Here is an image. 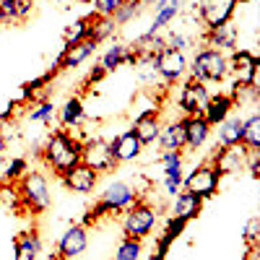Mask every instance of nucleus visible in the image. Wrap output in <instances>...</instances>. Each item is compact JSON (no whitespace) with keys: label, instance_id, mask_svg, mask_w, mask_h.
<instances>
[{"label":"nucleus","instance_id":"27","mask_svg":"<svg viewBox=\"0 0 260 260\" xmlns=\"http://www.w3.org/2000/svg\"><path fill=\"white\" fill-rule=\"evenodd\" d=\"M117 26L112 16H96V13H89V34H86V39H91L94 45H104V42H110L115 37Z\"/></svg>","mask_w":260,"mask_h":260},{"label":"nucleus","instance_id":"14","mask_svg":"<svg viewBox=\"0 0 260 260\" xmlns=\"http://www.w3.org/2000/svg\"><path fill=\"white\" fill-rule=\"evenodd\" d=\"M86 247H89V229L83 224H71L57 240V255L62 260H71V257L81 255Z\"/></svg>","mask_w":260,"mask_h":260},{"label":"nucleus","instance_id":"15","mask_svg":"<svg viewBox=\"0 0 260 260\" xmlns=\"http://www.w3.org/2000/svg\"><path fill=\"white\" fill-rule=\"evenodd\" d=\"M60 180H62V185L68 187L71 192L89 195V192H94V187H96V182H99V175H96L91 167L76 164V167H71L68 172H65V175H60Z\"/></svg>","mask_w":260,"mask_h":260},{"label":"nucleus","instance_id":"12","mask_svg":"<svg viewBox=\"0 0 260 260\" xmlns=\"http://www.w3.org/2000/svg\"><path fill=\"white\" fill-rule=\"evenodd\" d=\"M195 11H198V21L203 24V29H213V26H221L226 21H232L237 3L234 0H198Z\"/></svg>","mask_w":260,"mask_h":260},{"label":"nucleus","instance_id":"29","mask_svg":"<svg viewBox=\"0 0 260 260\" xmlns=\"http://www.w3.org/2000/svg\"><path fill=\"white\" fill-rule=\"evenodd\" d=\"M216 136H219V146H240L242 143V117L229 115L224 122L216 125Z\"/></svg>","mask_w":260,"mask_h":260},{"label":"nucleus","instance_id":"10","mask_svg":"<svg viewBox=\"0 0 260 260\" xmlns=\"http://www.w3.org/2000/svg\"><path fill=\"white\" fill-rule=\"evenodd\" d=\"M219 172L213 169V164L211 161H203V164H198L187 177H182V190H187V192H195L198 198H211V195L219 190Z\"/></svg>","mask_w":260,"mask_h":260},{"label":"nucleus","instance_id":"19","mask_svg":"<svg viewBox=\"0 0 260 260\" xmlns=\"http://www.w3.org/2000/svg\"><path fill=\"white\" fill-rule=\"evenodd\" d=\"M110 151H112V156L117 164H125V161H133L141 156V151H143V143L138 141V136L133 133V130H122L120 136H115L110 141Z\"/></svg>","mask_w":260,"mask_h":260},{"label":"nucleus","instance_id":"30","mask_svg":"<svg viewBox=\"0 0 260 260\" xmlns=\"http://www.w3.org/2000/svg\"><path fill=\"white\" fill-rule=\"evenodd\" d=\"M185 226H187V221H180V219H172V216H169V221H167L164 232L159 234V240H156V250H154V252H159L161 257H167L172 242H175L177 237L185 232Z\"/></svg>","mask_w":260,"mask_h":260},{"label":"nucleus","instance_id":"11","mask_svg":"<svg viewBox=\"0 0 260 260\" xmlns=\"http://www.w3.org/2000/svg\"><path fill=\"white\" fill-rule=\"evenodd\" d=\"M211 91L206 89V83L195 81V78H185L182 86H180V94H177V107L182 110L185 117H192V115H203L206 110V102H208Z\"/></svg>","mask_w":260,"mask_h":260},{"label":"nucleus","instance_id":"44","mask_svg":"<svg viewBox=\"0 0 260 260\" xmlns=\"http://www.w3.org/2000/svg\"><path fill=\"white\" fill-rule=\"evenodd\" d=\"M156 3H159V0H141V6H143V8H148V6H151V8H154Z\"/></svg>","mask_w":260,"mask_h":260},{"label":"nucleus","instance_id":"18","mask_svg":"<svg viewBox=\"0 0 260 260\" xmlns=\"http://www.w3.org/2000/svg\"><path fill=\"white\" fill-rule=\"evenodd\" d=\"M94 52H96V45L91 39H81V42H76V45L62 47V55L55 62V71H73V68H78V65H83Z\"/></svg>","mask_w":260,"mask_h":260},{"label":"nucleus","instance_id":"17","mask_svg":"<svg viewBox=\"0 0 260 260\" xmlns=\"http://www.w3.org/2000/svg\"><path fill=\"white\" fill-rule=\"evenodd\" d=\"M133 133L138 136V141L146 146H154L159 138V130H161V112L159 110H141V115L133 120Z\"/></svg>","mask_w":260,"mask_h":260},{"label":"nucleus","instance_id":"45","mask_svg":"<svg viewBox=\"0 0 260 260\" xmlns=\"http://www.w3.org/2000/svg\"><path fill=\"white\" fill-rule=\"evenodd\" d=\"M146 260H164V257H161V255H159V252H154V255H148V257H146Z\"/></svg>","mask_w":260,"mask_h":260},{"label":"nucleus","instance_id":"20","mask_svg":"<svg viewBox=\"0 0 260 260\" xmlns=\"http://www.w3.org/2000/svg\"><path fill=\"white\" fill-rule=\"evenodd\" d=\"M133 62H136V50L130 47V45H125V42H115V45H110V47L102 52L99 68L107 76V73L117 71L120 65H133Z\"/></svg>","mask_w":260,"mask_h":260},{"label":"nucleus","instance_id":"33","mask_svg":"<svg viewBox=\"0 0 260 260\" xmlns=\"http://www.w3.org/2000/svg\"><path fill=\"white\" fill-rule=\"evenodd\" d=\"M29 120L31 122H39V125H52L57 120V107L55 102L50 99H39L31 104V110H29Z\"/></svg>","mask_w":260,"mask_h":260},{"label":"nucleus","instance_id":"6","mask_svg":"<svg viewBox=\"0 0 260 260\" xmlns=\"http://www.w3.org/2000/svg\"><path fill=\"white\" fill-rule=\"evenodd\" d=\"M187 62H190L187 52L167 47L154 57V68H156V73L164 83H180V81L187 78Z\"/></svg>","mask_w":260,"mask_h":260},{"label":"nucleus","instance_id":"39","mask_svg":"<svg viewBox=\"0 0 260 260\" xmlns=\"http://www.w3.org/2000/svg\"><path fill=\"white\" fill-rule=\"evenodd\" d=\"M125 0H91V13L96 16H112Z\"/></svg>","mask_w":260,"mask_h":260},{"label":"nucleus","instance_id":"31","mask_svg":"<svg viewBox=\"0 0 260 260\" xmlns=\"http://www.w3.org/2000/svg\"><path fill=\"white\" fill-rule=\"evenodd\" d=\"M159 161L164 167V177L182 180V172H185V156H182V151H161Z\"/></svg>","mask_w":260,"mask_h":260},{"label":"nucleus","instance_id":"46","mask_svg":"<svg viewBox=\"0 0 260 260\" xmlns=\"http://www.w3.org/2000/svg\"><path fill=\"white\" fill-rule=\"evenodd\" d=\"M234 3H237V6H240V3H250V0H234Z\"/></svg>","mask_w":260,"mask_h":260},{"label":"nucleus","instance_id":"26","mask_svg":"<svg viewBox=\"0 0 260 260\" xmlns=\"http://www.w3.org/2000/svg\"><path fill=\"white\" fill-rule=\"evenodd\" d=\"M156 143H159L164 151H182V148H185L182 117H180V120H172V122H161V130H159Z\"/></svg>","mask_w":260,"mask_h":260},{"label":"nucleus","instance_id":"22","mask_svg":"<svg viewBox=\"0 0 260 260\" xmlns=\"http://www.w3.org/2000/svg\"><path fill=\"white\" fill-rule=\"evenodd\" d=\"M182 127H185V148H190V151L203 148L213 133V127L203 120V115L182 117Z\"/></svg>","mask_w":260,"mask_h":260},{"label":"nucleus","instance_id":"1","mask_svg":"<svg viewBox=\"0 0 260 260\" xmlns=\"http://www.w3.org/2000/svg\"><path fill=\"white\" fill-rule=\"evenodd\" d=\"M81 138L68 133V130H55L47 136L45 146L39 148V159L45 161L47 169H52V175H65L71 167L81 164Z\"/></svg>","mask_w":260,"mask_h":260},{"label":"nucleus","instance_id":"28","mask_svg":"<svg viewBox=\"0 0 260 260\" xmlns=\"http://www.w3.org/2000/svg\"><path fill=\"white\" fill-rule=\"evenodd\" d=\"M42 255V237L37 232H24L13 242V260H37Z\"/></svg>","mask_w":260,"mask_h":260},{"label":"nucleus","instance_id":"3","mask_svg":"<svg viewBox=\"0 0 260 260\" xmlns=\"http://www.w3.org/2000/svg\"><path fill=\"white\" fill-rule=\"evenodd\" d=\"M187 76L201 83H221L229 76V57L219 50L203 47L187 62Z\"/></svg>","mask_w":260,"mask_h":260},{"label":"nucleus","instance_id":"4","mask_svg":"<svg viewBox=\"0 0 260 260\" xmlns=\"http://www.w3.org/2000/svg\"><path fill=\"white\" fill-rule=\"evenodd\" d=\"M21 208H26L31 213H45L50 208V182L47 177L37 169H29L24 177L16 182Z\"/></svg>","mask_w":260,"mask_h":260},{"label":"nucleus","instance_id":"43","mask_svg":"<svg viewBox=\"0 0 260 260\" xmlns=\"http://www.w3.org/2000/svg\"><path fill=\"white\" fill-rule=\"evenodd\" d=\"M6 146H8V143H6V136H3V133H0V156H3V154H6Z\"/></svg>","mask_w":260,"mask_h":260},{"label":"nucleus","instance_id":"38","mask_svg":"<svg viewBox=\"0 0 260 260\" xmlns=\"http://www.w3.org/2000/svg\"><path fill=\"white\" fill-rule=\"evenodd\" d=\"M167 47H172V50H180V52H187L190 47H192V37H187V34H182L180 29L175 31V29H172L167 37Z\"/></svg>","mask_w":260,"mask_h":260},{"label":"nucleus","instance_id":"9","mask_svg":"<svg viewBox=\"0 0 260 260\" xmlns=\"http://www.w3.org/2000/svg\"><path fill=\"white\" fill-rule=\"evenodd\" d=\"M226 57H229V76L234 78V83H240V86H257V68H260L257 55H252L245 47H237Z\"/></svg>","mask_w":260,"mask_h":260},{"label":"nucleus","instance_id":"37","mask_svg":"<svg viewBox=\"0 0 260 260\" xmlns=\"http://www.w3.org/2000/svg\"><path fill=\"white\" fill-rule=\"evenodd\" d=\"M26 172H29L26 159H11L8 167H6V172H3V180H6V182H18L21 177L26 175Z\"/></svg>","mask_w":260,"mask_h":260},{"label":"nucleus","instance_id":"25","mask_svg":"<svg viewBox=\"0 0 260 260\" xmlns=\"http://www.w3.org/2000/svg\"><path fill=\"white\" fill-rule=\"evenodd\" d=\"M34 11V0H0V24H21Z\"/></svg>","mask_w":260,"mask_h":260},{"label":"nucleus","instance_id":"32","mask_svg":"<svg viewBox=\"0 0 260 260\" xmlns=\"http://www.w3.org/2000/svg\"><path fill=\"white\" fill-rule=\"evenodd\" d=\"M242 146L247 151L260 148V115L252 112L250 117H242Z\"/></svg>","mask_w":260,"mask_h":260},{"label":"nucleus","instance_id":"16","mask_svg":"<svg viewBox=\"0 0 260 260\" xmlns=\"http://www.w3.org/2000/svg\"><path fill=\"white\" fill-rule=\"evenodd\" d=\"M237 39H240V31H237V26L232 24V21L203 31V45L211 47V50H219L224 55H229L232 50H237Z\"/></svg>","mask_w":260,"mask_h":260},{"label":"nucleus","instance_id":"35","mask_svg":"<svg viewBox=\"0 0 260 260\" xmlns=\"http://www.w3.org/2000/svg\"><path fill=\"white\" fill-rule=\"evenodd\" d=\"M141 13H143L141 0H125V3L112 13V21H115V26H125V24H130V21H136Z\"/></svg>","mask_w":260,"mask_h":260},{"label":"nucleus","instance_id":"2","mask_svg":"<svg viewBox=\"0 0 260 260\" xmlns=\"http://www.w3.org/2000/svg\"><path fill=\"white\" fill-rule=\"evenodd\" d=\"M136 201H138V192H136L133 185H127L122 180L110 182L99 192V201L94 203V208H89V213L83 216V226H89L91 221H99V219H104V216H110V213H120V211L130 208Z\"/></svg>","mask_w":260,"mask_h":260},{"label":"nucleus","instance_id":"42","mask_svg":"<svg viewBox=\"0 0 260 260\" xmlns=\"http://www.w3.org/2000/svg\"><path fill=\"white\" fill-rule=\"evenodd\" d=\"M164 195H169V198H175V195L182 190V180H169V177H164Z\"/></svg>","mask_w":260,"mask_h":260},{"label":"nucleus","instance_id":"23","mask_svg":"<svg viewBox=\"0 0 260 260\" xmlns=\"http://www.w3.org/2000/svg\"><path fill=\"white\" fill-rule=\"evenodd\" d=\"M234 99H232V94L229 91H221V94H211L208 96V102H206V110H203V120L211 125V127H216L219 122H224L229 115H232V110H234Z\"/></svg>","mask_w":260,"mask_h":260},{"label":"nucleus","instance_id":"5","mask_svg":"<svg viewBox=\"0 0 260 260\" xmlns=\"http://www.w3.org/2000/svg\"><path fill=\"white\" fill-rule=\"evenodd\" d=\"M159 221V213L156 208L146 203V201H136L130 208H125V216H122V237H133V240H146V237L154 232Z\"/></svg>","mask_w":260,"mask_h":260},{"label":"nucleus","instance_id":"36","mask_svg":"<svg viewBox=\"0 0 260 260\" xmlns=\"http://www.w3.org/2000/svg\"><path fill=\"white\" fill-rule=\"evenodd\" d=\"M86 34H89V16H81V18L71 21V24L65 26V31H62L65 47H68V45H76V42H81V39H86Z\"/></svg>","mask_w":260,"mask_h":260},{"label":"nucleus","instance_id":"24","mask_svg":"<svg viewBox=\"0 0 260 260\" xmlns=\"http://www.w3.org/2000/svg\"><path fill=\"white\" fill-rule=\"evenodd\" d=\"M57 122H60V127H68V130H76L86 122V107H83L81 96L65 99V104L57 110Z\"/></svg>","mask_w":260,"mask_h":260},{"label":"nucleus","instance_id":"8","mask_svg":"<svg viewBox=\"0 0 260 260\" xmlns=\"http://www.w3.org/2000/svg\"><path fill=\"white\" fill-rule=\"evenodd\" d=\"M81 164L91 167L96 175H102V172H112L117 167L112 151H110V141L104 138H86L81 143Z\"/></svg>","mask_w":260,"mask_h":260},{"label":"nucleus","instance_id":"41","mask_svg":"<svg viewBox=\"0 0 260 260\" xmlns=\"http://www.w3.org/2000/svg\"><path fill=\"white\" fill-rule=\"evenodd\" d=\"M245 169L250 172V177L252 180H257V175H260V151H250L247 154V159H245Z\"/></svg>","mask_w":260,"mask_h":260},{"label":"nucleus","instance_id":"21","mask_svg":"<svg viewBox=\"0 0 260 260\" xmlns=\"http://www.w3.org/2000/svg\"><path fill=\"white\" fill-rule=\"evenodd\" d=\"M201 208H203V198H198L195 192L180 190L175 198H172L169 216L172 219H180V221H192V219H198Z\"/></svg>","mask_w":260,"mask_h":260},{"label":"nucleus","instance_id":"13","mask_svg":"<svg viewBox=\"0 0 260 260\" xmlns=\"http://www.w3.org/2000/svg\"><path fill=\"white\" fill-rule=\"evenodd\" d=\"M247 154H250V151H247L242 143H240V146H219L208 161L213 164L216 172H219V177H224V175H234V172L245 169Z\"/></svg>","mask_w":260,"mask_h":260},{"label":"nucleus","instance_id":"40","mask_svg":"<svg viewBox=\"0 0 260 260\" xmlns=\"http://www.w3.org/2000/svg\"><path fill=\"white\" fill-rule=\"evenodd\" d=\"M257 237H260V219L252 216V219L247 221V226H245V242H247L250 252H255V247H257Z\"/></svg>","mask_w":260,"mask_h":260},{"label":"nucleus","instance_id":"7","mask_svg":"<svg viewBox=\"0 0 260 260\" xmlns=\"http://www.w3.org/2000/svg\"><path fill=\"white\" fill-rule=\"evenodd\" d=\"M182 0H159V3L154 6V21H151V26H148V31H143L141 37H136V42H133V47H141V45H146L148 39H154L156 34H161L167 26H172L175 21L180 18V13H182Z\"/></svg>","mask_w":260,"mask_h":260},{"label":"nucleus","instance_id":"34","mask_svg":"<svg viewBox=\"0 0 260 260\" xmlns=\"http://www.w3.org/2000/svg\"><path fill=\"white\" fill-rule=\"evenodd\" d=\"M143 255V240H133V237H122L117 250H115V257L112 260H141Z\"/></svg>","mask_w":260,"mask_h":260}]
</instances>
